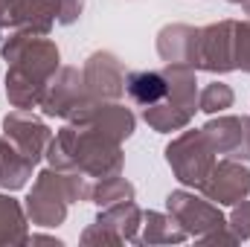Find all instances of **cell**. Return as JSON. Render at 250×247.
Returning a JSON list of instances; mask_svg holds the SVG:
<instances>
[{
	"label": "cell",
	"mask_w": 250,
	"mask_h": 247,
	"mask_svg": "<svg viewBox=\"0 0 250 247\" xmlns=\"http://www.w3.org/2000/svg\"><path fill=\"white\" fill-rule=\"evenodd\" d=\"M236 23L224 21L215 26H207L195 32V47H192V67L204 70H218L227 73L236 67Z\"/></svg>",
	"instance_id": "6da1fadb"
},
{
	"label": "cell",
	"mask_w": 250,
	"mask_h": 247,
	"mask_svg": "<svg viewBox=\"0 0 250 247\" xmlns=\"http://www.w3.org/2000/svg\"><path fill=\"white\" fill-rule=\"evenodd\" d=\"M209 154H212V145H207L204 131L201 134L189 131L175 145L166 148V160L178 172V181L195 184V186H201L209 178V172H212V157Z\"/></svg>",
	"instance_id": "7a4b0ae2"
},
{
	"label": "cell",
	"mask_w": 250,
	"mask_h": 247,
	"mask_svg": "<svg viewBox=\"0 0 250 247\" xmlns=\"http://www.w3.org/2000/svg\"><path fill=\"white\" fill-rule=\"evenodd\" d=\"M201 189L218 201V204H236L250 192V172L239 163H221L218 169L209 172V178L201 184Z\"/></svg>",
	"instance_id": "3957f363"
},
{
	"label": "cell",
	"mask_w": 250,
	"mask_h": 247,
	"mask_svg": "<svg viewBox=\"0 0 250 247\" xmlns=\"http://www.w3.org/2000/svg\"><path fill=\"white\" fill-rule=\"evenodd\" d=\"M169 212L178 218V224H184L189 233H204V230H218L224 224V218L218 215V209H212L209 204L192 198L187 192H175L169 195Z\"/></svg>",
	"instance_id": "277c9868"
},
{
	"label": "cell",
	"mask_w": 250,
	"mask_h": 247,
	"mask_svg": "<svg viewBox=\"0 0 250 247\" xmlns=\"http://www.w3.org/2000/svg\"><path fill=\"white\" fill-rule=\"evenodd\" d=\"M84 82L87 87L102 96V99H117L125 90V76L120 62L111 53H96L87 59V70H84Z\"/></svg>",
	"instance_id": "5b68a950"
},
{
	"label": "cell",
	"mask_w": 250,
	"mask_h": 247,
	"mask_svg": "<svg viewBox=\"0 0 250 247\" xmlns=\"http://www.w3.org/2000/svg\"><path fill=\"white\" fill-rule=\"evenodd\" d=\"M3 128H6V137H12L15 145L21 148V157H26L29 163H35L41 157L44 143H47L50 134H47V128L38 120H32L29 114L18 111V114H12V117L3 120Z\"/></svg>",
	"instance_id": "8992f818"
},
{
	"label": "cell",
	"mask_w": 250,
	"mask_h": 247,
	"mask_svg": "<svg viewBox=\"0 0 250 247\" xmlns=\"http://www.w3.org/2000/svg\"><path fill=\"white\" fill-rule=\"evenodd\" d=\"M62 79L64 82H56V87L44 96V111L50 117H67V114H76L79 105H87L82 102V79L76 70H62Z\"/></svg>",
	"instance_id": "52a82bcc"
},
{
	"label": "cell",
	"mask_w": 250,
	"mask_h": 247,
	"mask_svg": "<svg viewBox=\"0 0 250 247\" xmlns=\"http://www.w3.org/2000/svg\"><path fill=\"white\" fill-rule=\"evenodd\" d=\"M125 90L134 102L151 108L157 102H163L169 96V82L166 73H154V70H140V73H128L125 76Z\"/></svg>",
	"instance_id": "ba28073f"
},
{
	"label": "cell",
	"mask_w": 250,
	"mask_h": 247,
	"mask_svg": "<svg viewBox=\"0 0 250 247\" xmlns=\"http://www.w3.org/2000/svg\"><path fill=\"white\" fill-rule=\"evenodd\" d=\"M6 15H12L15 23H23L32 32H47L53 18V0H12L6 3Z\"/></svg>",
	"instance_id": "9c48e42d"
},
{
	"label": "cell",
	"mask_w": 250,
	"mask_h": 247,
	"mask_svg": "<svg viewBox=\"0 0 250 247\" xmlns=\"http://www.w3.org/2000/svg\"><path fill=\"white\" fill-rule=\"evenodd\" d=\"M204 137L212 143V151H236L242 143V120H218L204 128Z\"/></svg>",
	"instance_id": "30bf717a"
},
{
	"label": "cell",
	"mask_w": 250,
	"mask_h": 247,
	"mask_svg": "<svg viewBox=\"0 0 250 247\" xmlns=\"http://www.w3.org/2000/svg\"><path fill=\"white\" fill-rule=\"evenodd\" d=\"M23 215L15 198L0 195V245L3 242H23Z\"/></svg>",
	"instance_id": "8fae6325"
},
{
	"label": "cell",
	"mask_w": 250,
	"mask_h": 247,
	"mask_svg": "<svg viewBox=\"0 0 250 247\" xmlns=\"http://www.w3.org/2000/svg\"><path fill=\"white\" fill-rule=\"evenodd\" d=\"M134 189L131 184H125L123 178H114V181H105L96 192H90V198L99 204V206H111V204H123V201H131Z\"/></svg>",
	"instance_id": "7c38bea8"
},
{
	"label": "cell",
	"mask_w": 250,
	"mask_h": 247,
	"mask_svg": "<svg viewBox=\"0 0 250 247\" xmlns=\"http://www.w3.org/2000/svg\"><path fill=\"white\" fill-rule=\"evenodd\" d=\"M233 105V90L227 84H209L201 96V111L207 114H215V111H224Z\"/></svg>",
	"instance_id": "4fadbf2b"
},
{
	"label": "cell",
	"mask_w": 250,
	"mask_h": 247,
	"mask_svg": "<svg viewBox=\"0 0 250 247\" xmlns=\"http://www.w3.org/2000/svg\"><path fill=\"white\" fill-rule=\"evenodd\" d=\"M236 67L250 70V23L236 26Z\"/></svg>",
	"instance_id": "5bb4252c"
},
{
	"label": "cell",
	"mask_w": 250,
	"mask_h": 247,
	"mask_svg": "<svg viewBox=\"0 0 250 247\" xmlns=\"http://www.w3.org/2000/svg\"><path fill=\"white\" fill-rule=\"evenodd\" d=\"M53 12H56V21L59 23H73L82 12V0H53Z\"/></svg>",
	"instance_id": "9a60e30c"
},
{
	"label": "cell",
	"mask_w": 250,
	"mask_h": 247,
	"mask_svg": "<svg viewBox=\"0 0 250 247\" xmlns=\"http://www.w3.org/2000/svg\"><path fill=\"white\" fill-rule=\"evenodd\" d=\"M233 227H236V239H250V204L242 201V206L233 212Z\"/></svg>",
	"instance_id": "2e32d148"
},
{
	"label": "cell",
	"mask_w": 250,
	"mask_h": 247,
	"mask_svg": "<svg viewBox=\"0 0 250 247\" xmlns=\"http://www.w3.org/2000/svg\"><path fill=\"white\" fill-rule=\"evenodd\" d=\"M248 15H250V0H248Z\"/></svg>",
	"instance_id": "e0dca14e"
},
{
	"label": "cell",
	"mask_w": 250,
	"mask_h": 247,
	"mask_svg": "<svg viewBox=\"0 0 250 247\" xmlns=\"http://www.w3.org/2000/svg\"><path fill=\"white\" fill-rule=\"evenodd\" d=\"M230 3H242V0H230Z\"/></svg>",
	"instance_id": "ac0fdd59"
}]
</instances>
